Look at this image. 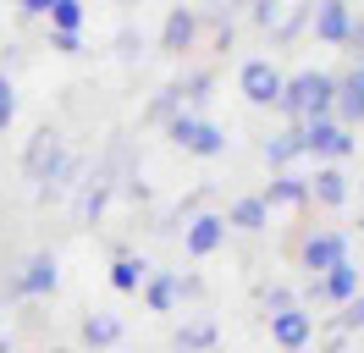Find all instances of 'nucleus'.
Wrapping results in <instances>:
<instances>
[{
	"instance_id": "f257e3e1",
	"label": "nucleus",
	"mask_w": 364,
	"mask_h": 353,
	"mask_svg": "<svg viewBox=\"0 0 364 353\" xmlns=\"http://www.w3.org/2000/svg\"><path fill=\"white\" fill-rule=\"evenodd\" d=\"M331 105H337V78H331V72H298V78L282 83V100H276V110L293 116V127H304V122H326Z\"/></svg>"
},
{
	"instance_id": "f03ea898",
	"label": "nucleus",
	"mask_w": 364,
	"mask_h": 353,
	"mask_svg": "<svg viewBox=\"0 0 364 353\" xmlns=\"http://www.w3.org/2000/svg\"><path fill=\"white\" fill-rule=\"evenodd\" d=\"M166 138H171L177 149H188V154H205V160L227 154V132L215 127V122H205V116H193V110L166 116Z\"/></svg>"
},
{
	"instance_id": "7ed1b4c3",
	"label": "nucleus",
	"mask_w": 364,
	"mask_h": 353,
	"mask_svg": "<svg viewBox=\"0 0 364 353\" xmlns=\"http://www.w3.org/2000/svg\"><path fill=\"white\" fill-rule=\"evenodd\" d=\"M61 160H67V132L45 122V127L28 138V149H23V172L33 176V188H45L50 176L61 172Z\"/></svg>"
},
{
	"instance_id": "20e7f679",
	"label": "nucleus",
	"mask_w": 364,
	"mask_h": 353,
	"mask_svg": "<svg viewBox=\"0 0 364 353\" xmlns=\"http://www.w3.org/2000/svg\"><path fill=\"white\" fill-rule=\"evenodd\" d=\"M55 282H61L55 254H28L23 270L6 282V298H50V293H55Z\"/></svg>"
},
{
	"instance_id": "39448f33",
	"label": "nucleus",
	"mask_w": 364,
	"mask_h": 353,
	"mask_svg": "<svg viewBox=\"0 0 364 353\" xmlns=\"http://www.w3.org/2000/svg\"><path fill=\"white\" fill-rule=\"evenodd\" d=\"M249 11H254V22H259L271 39H282V44L293 39L298 28H304V17H309V6H304V0H254Z\"/></svg>"
},
{
	"instance_id": "423d86ee",
	"label": "nucleus",
	"mask_w": 364,
	"mask_h": 353,
	"mask_svg": "<svg viewBox=\"0 0 364 353\" xmlns=\"http://www.w3.org/2000/svg\"><path fill=\"white\" fill-rule=\"evenodd\" d=\"M304 154H320V160H348V154H353V132L342 127V122H331V116H326V122H304Z\"/></svg>"
},
{
	"instance_id": "0eeeda50",
	"label": "nucleus",
	"mask_w": 364,
	"mask_h": 353,
	"mask_svg": "<svg viewBox=\"0 0 364 353\" xmlns=\"http://www.w3.org/2000/svg\"><path fill=\"white\" fill-rule=\"evenodd\" d=\"M309 298L315 304H348V298H359V265L342 260L326 276H309Z\"/></svg>"
},
{
	"instance_id": "6e6552de",
	"label": "nucleus",
	"mask_w": 364,
	"mask_h": 353,
	"mask_svg": "<svg viewBox=\"0 0 364 353\" xmlns=\"http://www.w3.org/2000/svg\"><path fill=\"white\" fill-rule=\"evenodd\" d=\"M282 72H276L271 61H243V72H237V88H243V100L249 105H276L282 100Z\"/></svg>"
},
{
	"instance_id": "1a4fd4ad",
	"label": "nucleus",
	"mask_w": 364,
	"mask_h": 353,
	"mask_svg": "<svg viewBox=\"0 0 364 353\" xmlns=\"http://www.w3.org/2000/svg\"><path fill=\"white\" fill-rule=\"evenodd\" d=\"M271 337L282 353H304L315 342V315L309 309H282V315H271Z\"/></svg>"
},
{
	"instance_id": "9d476101",
	"label": "nucleus",
	"mask_w": 364,
	"mask_h": 353,
	"mask_svg": "<svg viewBox=\"0 0 364 353\" xmlns=\"http://www.w3.org/2000/svg\"><path fill=\"white\" fill-rule=\"evenodd\" d=\"M298 260H304V270H309V276H326L331 265L348 260V238H342V232H315V238H304Z\"/></svg>"
},
{
	"instance_id": "9b49d317",
	"label": "nucleus",
	"mask_w": 364,
	"mask_h": 353,
	"mask_svg": "<svg viewBox=\"0 0 364 353\" xmlns=\"http://www.w3.org/2000/svg\"><path fill=\"white\" fill-rule=\"evenodd\" d=\"M221 243H227V221L215 216V210L193 216V221H188V232H182V248H188V260H210Z\"/></svg>"
},
{
	"instance_id": "f8f14e48",
	"label": "nucleus",
	"mask_w": 364,
	"mask_h": 353,
	"mask_svg": "<svg viewBox=\"0 0 364 353\" xmlns=\"http://www.w3.org/2000/svg\"><path fill=\"white\" fill-rule=\"evenodd\" d=\"M331 122H342V127H359V122H364V66H353V72H342V78H337Z\"/></svg>"
},
{
	"instance_id": "ddd939ff",
	"label": "nucleus",
	"mask_w": 364,
	"mask_h": 353,
	"mask_svg": "<svg viewBox=\"0 0 364 353\" xmlns=\"http://www.w3.org/2000/svg\"><path fill=\"white\" fill-rule=\"evenodd\" d=\"M193 39H199V11H193V6H171V11H166V28H160V50L182 56V50H193Z\"/></svg>"
},
{
	"instance_id": "4468645a",
	"label": "nucleus",
	"mask_w": 364,
	"mask_h": 353,
	"mask_svg": "<svg viewBox=\"0 0 364 353\" xmlns=\"http://www.w3.org/2000/svg\"><path fill=\"white\" fill-rule=\"evenodd\" d=\"M348 28H353V6H342V0H320L315 11V39L320 44H348Z\"/></svg>"
},
{
	"instance_id": "2eb2a0df",
	"label": "nucleus",
	"mask_w": 364,
	"mask_h": 353,
	"mask_svg": "<svg viewBox=\"0 0 364 353\" xmlns=\"http://www.w3.org/2000/svg\"><path fill=\"white\" fill-rule=\"evenodd\" d=\"M77 337H83V348H89V353H105V348L122 342V320H116L111 309H94V315H83Z\"/></svg>"
},
{
	"instance_id": "dca6fc26",
	"label": "nucleus",
	"mask_w": 364,
	"mask_h": 353,
	"mask_svg": "<svg viewBox=\"0 0 364 353\" xmlns=\"http://www.w3.org/2000/svg\"><path fill=\"white\" fill-rule=\"evenodd\" d=\"M304 182H309V204H326V210L348 204V176L337 166H315V176H304Z\"/></svg>"
},
{
	"instance_id": "f3484780",
	"label": "nucleus",
	"mask_w": 364,
	"mask_h": 353,
	"mask_svg": "<svg viewBox=\"0 0 364 353\" xmlns=\"http://www.w3.org/2000/svg\"><path fill=\"white\" fill-rule=\"evenodd\" d=\"M221 221L237 226V232H265V226H271V210H265V199H259V194H243Z\"/></svg>"
},
{
	"instance_id": "a211bd4d",
	"label": "nucleus",
	"mask_w": 364,
	"mask_h": 353,
	"mask_svg": "<svg viewBox=\"0 0 364 353\" xmlns=\"http://www.w3.org/2000/svg\"><path fill=\"white\" fill-rule=\"evenodd\" d=\"M215 342H221L215 320H188V326L171 337V348H177V353H215Z\"/></svg>"
},
{
	"instance_id": "6ab92c4d",
	"label": "nucleus",
	"mask_w": 364,
	"mask_h": 353,
	"mask_svg": "<svg viewBox=\"0 0 364 353\" xmlns=\"http://www.w3.org/2000/svg\"><path fill=\"white\" fill-rule=\"evenodd\" d=\"M144 282H149V260H138V254L122 248V254L111 260V287H116V293H138Z\"/></svg>"
},
{
	"instance_id": "aec40b11",
	"label": "nucleus",
	"mask_w": 364,
	"mask_h": 353,
	"mask_svg": "<svg viewBox=\"0 0 364 353\" xmlns=\"http://www.w3.org/2000/svg\"><path fill=\"white\" fill-rule=\"evenodd\" d=\"M144 304L155 309V315H171V309H177V276H171V270H149V282H144Z\"/></svg>"
},
{
	"instance_id": "412c9836",
	"label": "nucleus",
	"mask_w": 364,
	"mask_h": 353,
	"mask_svg": "<svg viewBox=\"0 0 364 353\" xmlns=\"http://www.w3.org/2000/svg\"><path fill=\"white\" fill-rule=\"evenodd\" d=\"M265 210H276V204H309V182L304 176H271V188H265Z\"/></svg>"
},
{
	"instance_id": "4be33fe9",
	"label": "nucleus",
	"mask_w": 364,
	"mask_h": 353,
	"mask_svg": "<svg viewBox=\"0 0 364 353\" xmlns=\"http://www.w3.org/2000/svg\"><path fill=\"white\" fill-rule=\"evenodd\" d=\"M298 154H304V132L298 127H282V132L265 138V160H271V166H293Z\"/></svg>"
},
{
	"instance_id": "5701e85b",
	"label": "nucleus",
	"mask_w": 364,
	"mask_h": 353,
	"mask_svg": "<svg viewBox=\"0 0 364 353\" xmlns=\"http://www.w3.org/2000/svg\"><path fill=\"white\" fill-rule=\"evenodd\" d=\"M210 94H215V78H210V72H193V78L171 83V100H177V110H188V105H205Z\"/></svg>"
},
{
	"instance_id": "b1692460",
	"label": "nucleus",
	"mask_w": 364,
	"mask_h": 353,
	"mask_svg": "<svg viewBox=\"0 0 364 353\" xmlns=\"http://www.w3.org/2000/svg\"><path fill=\"white\" fill-rule=\"evenodd\" d=\"M50 33H83V0H50Z\"/></svg>"
},
{
	"instance_id": "393cba45",
	"label": "nucleus",
	"mask_w": 364,
	"mask_h": 353,
	"mask_svg": "<svg viewBox=\"0 0 364 353\" xmlns=\"http://www.w3.org/2000/svg\"><path fill=\"white\" fill-rule=\"evenodd\" d=\"M17 122V83H11V72L0 66V132Z\"/></svg>"
},
{
	"instance_id": "a878e982",
	"label": "nucleus",
	"mask_w": 364,
	"mask_h": 353,
	"mask_svg": "<svg viewBox=\"0 0 364 353\" xmlns=\"http://www.w3.org/2000/svg\"><path fill=\"white\" fill-rule=\"evenodd\" d=\"M265 309H271V315H282V309H298V298H293V287H265Z\"/></svg>"
},
{
	"instance_id": "bb28decb",
	"label": "nucleus",
	"mask_w": 364,
	"mask_h": 353,
	"mask_svg": "<svg viewBox=\"0 0 364 353\" xmlns=\"http://www.w3.org/2000/svg\"><path fill=\"white\" fill-rule=\"evenodd\" d=\"M337 320H342L348 331H364V293H359V298H348V304H342V315H337Z\"/></svg>"
},
{
	"instance_id": "cd10ccee",
	"label": "nucleus",
	"mask_w": 364,
	"mask_h": 353,
	"mask_svg": "<svg viewBox=\"0 0 364 353\" xmlns=\"http://www.w3.org/2000/svg\"><path fill=\"white\" fill-rule=\"evenodd\" d=\"M50 50H55V56H77V50H83V33H50Z\"/></svg>"
},
{
	"instance_id": "c85d7f7f",
	"label": "nucleus",
	"mask_w": 364,
	"mask_h": 353,
	"mask_svg": "<svg viewBox=\"0 0 364 353\" xmlns=\"http://www.w3.org/2000/svg\"><path fill=\"white\" fill-rule=\"evenodd\" d=\"M342 50H353V56H359L353 66H364V17H353V28H348V44H342Z\"/></svg>"
},
{
	"instance_id": "c756f323",
	"label": "nucleus",
	"mask_w": 364,
	"mask_h": 353,
	"mask_svg": "<svg viewBox=\"0 0 364 353\" xmlns=\"http://www.w3.org/2000/svg\"><path fill=\"white\" fill-rule=\"evenodd\" d=\"M342 342H348V326H342V320H331V326H326V348L337 353V348H342Z\"/></svg>"
},
{
	"instance_id": "7c9ffc66",
	"label": "nucleus",
	"mask_w": 364,
	"mask_h": 353,
	"mask_svg": "<svg viewBox=\"0 0 364 353\" xmlns=\"http://www.w3.org/2000/svg\"><path fill=\"white\" fill-rule=\"evenodd\" d=\"M23 11H33V17H39V11H50V0H23Z\"/></svg>"
},
{
	"instance_id": "2f4dec72",
	"label": "nucleus",
	"mask_w": 364,
	"mask_h": 353,
	"mask_svg": "<svg viewBox=\"0 0 364 353\" xmlns=\"http://www.w3.org/2000/svg\"><path fill=\"white\" fill-rule=\"evenodd\" d=\"M50 353H72V348H50Z\"/></svg>"
},
{
	"instance_id": "473e14b6",
	"label": "nucleus",
	"mask_w": 364,
	"mask_h": 353,
	"mask_svg": "<svg viewBox=\"0 0 364 353\" xmlns=\"http://www.w3.org/2000/svg\"><path fill=\"white\" fill-rule=\"evenodd\" d=\"M122 6H138V0H122Z\"/></svg>"
},
{
	"instance_id": "72a5a7b5",
	"label": "nucleus",
	"mask_w": 364,
	"mask_h": 353,
	"mask_svg": "<svg viewBox=\"0 0 364 353\" xmlns=\"http://www.w3.org/2000/svg\"><path fill=\"white\" fill-rule=\"evenodd\" d=\"M342 6H353V0H342Z\"/></svg>"
},
{
	"instance_id": "f704fd0d",
	"label": "nucleus",
	"mask_w": 364,
	"mask_h": 353,
	"mask_svg": "<svg viewBox=\"0 0 364 353\" xmlns=\"http://www.w3.org/2000/svg\"><path fill=\"white\" fill-rule=\"evenodd\" d=\"M359 232H364V221H359Z\"/></svg>"
}]
</instances>
